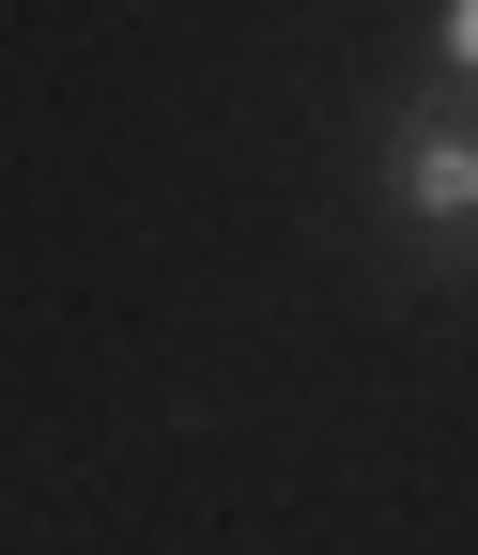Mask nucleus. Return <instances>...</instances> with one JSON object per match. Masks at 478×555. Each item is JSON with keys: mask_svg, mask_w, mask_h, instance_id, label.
I'll return each mask as SVG.
<instances>
[{"mask_svg": "<svg viewBox=\"0 0 478 555\" xmlns=\"http://www.w3.org/2000/svg\"><path fill=\"white\" fill-rule=\"evenodd\" d=\"M401 201H417L432 232H478V139H463V124H432L417 155H401Z\"/></svg>", "mask_w": 478, "mask_h": 555, "instance_id": "1", "label": "nucleus"}, {"mask_svg": "<svg viewBox=\"0 0 478 555\" xmlns=\"http://www.w3.org/2000/svg\"><path fill=\"white\" fill-rule=\"evenodd\" d=\"M432 47L463 62V78H478V0H448V16H432Z\"/></svg>", "mask_w": 478, "mask_h": 555, "instance_id": "2", "label": "nucleus"}]
</instances>
